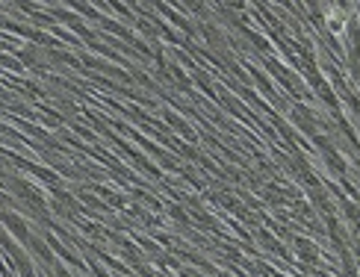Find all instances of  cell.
Here are the masks:
<instances>
[{
  "label": "cell",
  "instance_id": "6da1fadb",
  "mask_svg": "<svg viewBox=\"0 0 360 277\" xmlns=\"http://www.w3.org/2000/svg\"><path fill=\"white\" fill-rule=\"evenodd\" d=\"M328 27H331L334 33H342V27H346V15H342V6H331V9H328Z\"/></svg>",
  "mask_w": 360,
  "mask_h": 277
},
{
  "label": "cell",
  "instance_id": "7a4b0ae2",
  "mask_svg": "<svg viewBox=\"0 0 360 277\" xmlns=\"http://www.w3.org/2000/svg\"><path fill=\"white\" fill-rule=\"evenodd\" d=\"M0 219H4L12 230H15V233H18V236H27V227H24V221L18 219V215H12V212H4V215H0Z\"/></svg>",
  "mask_w": 360,
  "mask_h": 277
},
{
  "label": "cell",
  "instance_id": "3957f363",
  "mask_svg": "<svg viewBox=\"0 0 360 277\" xmlns=\"http://www.w3.org/2000/svg\"><path fill=\"white\" fill-rule=\"evenodd\" d=\"M307 4H310V6H313V9H316V6H319V4H316V0H307Z\"/></svg>",
  "mask_w": 360,
  "mask_h": 277
}]
</instances>
